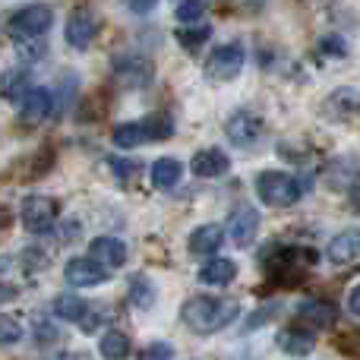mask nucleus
Here are the masks:
<instances>
[{"label": "nucleus", "mask_w": 360, "mask_h": 360, "mask_svg": "<svg viewBox=\"0 0 360 360\" xmlns=\"http://www.w3.org/2000/svg\"><path fill=\"white\" fill-rule=\"evenodd\" d=\"M326 117L332 120H351V117H360V89H335V92L326 98L323 105Z\"/></svg>", "instance_id": "9b49d317"}, {"label": "nucleus", "mask_w": 360, "mask_h": 360, "mask_svg": "<svg viewBox=\"0 0 360 360\" xmlns=\"http://www.w3.org/2000/svg\"><path fill=\"white\" fill-rule=\"evenodd\" d=\"M114 171H117V177H133L136 174V162H124V158H114Z\"/></svg>", "instance_id": "c85d7f7f"}, {"label": "nucleus", "mask_w": 360, "mask_h": 360, "mask_svg": "<svg viewBox=\"0 0 360 360\" xmlns=\"http://www.w3.org/2000/svg\"><path fill=\"white\" fill-rule=\"evenodd\" d=\"M300 316H304L310 326L329 329V326L335 323L338 310H335V304H332V300H307V304H300Z\"/></svg>", "instance_id": "6ab92c4d"}, {"label": "nucleus", "mask_w": 360, "mask_h": 360, "mask_svg": "<svg viewBox=\"0 0 360 360\" xmlns=\"http://www.w3.org/2000/svg\"><path fill=\"white\" fill-rule=\"evenodd\" d=\"M231 162L221 149H202L193 155V174L196 177H221L228 174Z\"/></svg>", "instance_id": "dca6fc26"}, {"label": "nucleus", "mask_w": 360, "mask_h": 360, "mask_svg": "<svg viewBox=\"0 0 360 360\" xmlns=\"http://www.w3.org/2000/svg\"><path fill=\"white\" fill-rule=\"evenodd\" d=\"M95 35H98V16L92 10H76L67 22V41L76 51H86Z\"/></svg>", "instance_id": "1a4fd4ad"}, {"label": "nucleus", "mask_w": 360, "mask_h": 360, "mask_svg": "<svg viewBox=\"0 0 360 360\" xmlns=\"http://www.w3.org/2000/svg\"><path fill=\"white\" fill-rule=\"evenodd\" d=\"M177 38H180V44H184V48L196 51L199 44H205V38H209V25H202V29H184Z\"/></svg>", "instance_id": "a878e982"}, {"label": "nucleus", "mask_w": 360, "mask_h": 360, "mask_svg": "<svg viewBox=\"0 0 360 360\" xmlns=\"http://www.w3.org/2000/svg\"><path fill=\"white\" fill-rule=\"evenodd\" d=\"M143 124H146V130H149V139H152V143L171 139V133H174V120H171V114H149Z\"/></svg>", "instance_id": "5701e85b"}, {"label": "nucleus", "mask_w": 360, "mask_h": 360, "mask_svg": "<svg viewBox=\"0 0 360 360\" xmlns=\"http://www.w3.org/2000/svg\"><path fill=\"white\" fill-rule=\"evenodd\" d=\"M19 338H22V329L16 326V319H13V316H0V342H4V345H16Z\"/></svg>", "instance_id": "bb28decb"}, {"label": "nucleus", "mask_w": 360, "mask_h": 360, "mask_svg": "<svg viewBox=\"0 0 360 360\" xmlns=\"http://www.w3.org/2000/svg\"><path fill=\"white\" fill-rule=\"evenodd\" d=\"M158 0H127V6H130L133 13H139V16H146V13H152V6H155Z\"/></svg>", "instance_id": "c756f323"}, {"label": "nucleus", "mask_w": 360, "mask_h": 360, "mask_svg": "<svg viewBox=\"0 0 360 360\" xmlns=\"http://www.w3.org/2000/svg\"><path fill=\"white\" fill-rule=\"evenodd\" d=\"M57 215H60V205L51 196H29L19 209V218H22V228L32 231V234H44V231L54 228Z\"/></svg>", "instance_id": "20e7f679"}, {"label": "nucleus", "mask_w": 360, "mask_h": 360, "mask_svg": "<svg viewBox=\"0 0 360 360\" xmlns=\"http://www.w3.org/2000/svg\"><path fill=\"white\" fill-rule=\"evenodd\" d=\"M130 288H133V291H130V297H133V300H136V304H139V307H149V304H152V300H155V288H152V285H149V281H146V278H143V275H136V278H133V281H130Z\"/></svg>", "instance_id": "b1692460"}, {"label": "nucleus", "mask_w": 360, "mask_h": 360, "mask_svg": "<svg viewBox=\"0 0 360 360\" xmlns=\"http://www.w3.org/2000/svg\"><path fill=\"white\" fill-rule=\"evenodd\" d=\"M243 63H247V57H243V44L231 41V44H221V48L212 51L209 60H205V73L218 82H228L240 73Z\"/></svg>", "instance_id": "39448f33"}, {"label": "nucleus", "mask_w": 360, "mask_h": 360, "mask_svg": "<svg viewBox=\"0 0 360 360\" xmlns=\"http://www.w3.org/2000/svg\"><path fill=\"white\" fill-rule=\"evenodd\" d=\"M326 256H329V262H335V266H345V262L360 259V231L348 228V231H342V234H335L329 240Z\"/></svg>", "instance_id": "f8f14e48"}, {"label": "nucleus", "mask_w": 360, "mask_h": 360, "mask_svg": "<svg viewBox=\"0 0 360 360\" xmlns=\"http://www.w3.org/2000/svg\"><path fill=\"white\" fill-rule=\"evenodd\" d=\"M323 48H326V51H335V54H345V44L338 41V35H329V38H326Z\"/></svg>", "instance_id": "473e14b6"}, {"label": "nucleus", "mask_w": 360, "mask_h": 360, "mask_svg": "<svg viewBox=\"0 0 360 360\" xmlns=\"http://www.w3.org/2000/svg\"><path fill=\"white\" fill-rule=\"evenodd\" d=\"M256 193H259V199L266 205H272V209H288V205H294L304 196L300 180L285 174V171H262V174L256 177Z\"/></svg>", "instance_id": "f03ea898"}, {"label": "nucleus", "mask_w": 360, "mask_h": 360, "mask_svg": "<svg viewBox=\"0 0 360 360\" xmlns=\"http://www.w3.org/2000/svg\"><path fill=\"white\" fill-rule=\"evenodd\" d=\"M256 231H259V212H256L253 205H237L234 215H231V221H228L231 240H234L240 250H247L250 243H253Z\"/></svg>", "instance_id": "0eeeda50"}, {"label": "nucleus", "mask_w": 360, "mask_h": 360, "mask_svg": "<svg viewBox=\"0 0 360 360\" xmlns=\"http://www.w3.org/2000/svg\"><path fill=\"white\" fill-rule=\"evenodd\" d=\"M51 25H54V10L44 4H32L13 13L10 22H6V32H10V38L22 41V38H41Z\"/></svg>", "instance_id": "7ed1b4c3"}, {"label": "nucleus", "mask_w": 360, "mask_h": 360, "mask_svg": "<svg viewBox=\"0 0 360 360\" xmlns=\"http://www.w3.org/2000/svg\"><path fill=\"white\" fill-rule=\"evenodd\" d=\"M127 354H130V338L124 332L111 329L101 335V357L105 360H127Z\"/></svg>", "instance_id": "412c9836"}, {"label": "nucleus", "mask_w": 360, "mask_h": 360, "mask_svg": "<svg viewBox=\"0 0 360 360\" xmlns=\"http://www.w3.org/2000/svg\"><path fill=\"white\" fill-rule=\"evenodd\" d=\"M202 13H205V0H184L177 6L180 22H196V19H202Z\"/></svg>", "instance_id": "393cba45"}, {"label": "nucleus", "mask_w": 360, "mask_h": 360, "mask_svg": "<svg viewBox=\"0 0 360 360\" xmlns=\"http://www.w3.org/2000/svg\"><path fill=\"white\" fill-rule=\"evenodd\" d=\"M348 310H351V316H360V285L351 291V297H348Z\"/></svg>", "instance_id": "2f4dec72"}, {"label": "nucleus", "mask_w": 360, "mask_h": 360, "mask_svg": "<svg viewBox=\"0 0 360 360\" xmlns=\"http://www.w3.org/2000/svg\"><path fill=\"white\" fill-rule=\"evenodd\" d=\"M278 348L285 354H294V357H304L316 348V335L304 326H288V329L278 332Z\"/></svg>", "instance_id": "ddd939ff"}, {"label": "nucleus", "mask_w": 360, "mask_h": 360, "mask_svg": "<svg viewBox=\"0 0 360 360\" xmlns=\"http://www.w3.org/2000/svg\"><path fill=\"white\" fill-rule=\"evenodd\" d=\"M224 243V228L221 224H202V228H196L190 234V253L193 256H212L218 247Z\"/></svg>", "instance_id": "2eb2a0df"}, {"label": "nucleus", "mask_w": 360, "mask_h": 360, "mask_svg": "<svg viewBox=\"0 0 360 360\" xmlns=\"http://www.w3.org/2000/svg\"><path fill=\"white\" fill-rule=\"evenodd\" d=\"M51 108H54V95L41 86H32L19 98V117L29 120V124H38V120H44L51 114Z\"/></svg>", "instance_id": "9d476101"}, {"label": "nucleus", "mask_w": 360, "mask_h": 360, "mask_svg": "<svg viewBox=\"0 0 360 360\" xmlns=\"http://www.w3.org/2000/svg\"><path fill=\"white\" fill-rule=\"evenodd\" d=\"M351 205H354V209L360 212V186H354V190H351Z\"/></svg>", "instance_id": "f704fd0d"}, {"label": "nucleus", "mask_w": 360, "mask_h": 360, "mask_svg": "<svg viewBox=\"0 0 360 360\" xmlns=\"http://www.w3.org/2000/svg\"><path fill=\"white\" fill-rule=\"evenodd\" d=\"M224 130H228L234 146H253L256 139L262 136V117L259 114H250V111H237L228 117Z\"/></svg>", "instance_id": "6e6552de"}, {"label": "nucleus", "mask_w": 360, "mask_h": 360, "mask_svg": "<svg viewBox=\"0 0 360 360\" xmlns=\"http://www.w3.org/2000/svg\"><path fill=\"white\" fill-rule=\"evenodd\" d=\"M139 360H174V348L168 342H152L149 348L139 354Z\"/></svg>", "instance_id": "cd10ccee"}, {"label": "nucleus", "mask_w": 360, "mask_h": 360, "mask_svg": "<svg viewBox=\"0 0 360 360\" xmlns=\"http://www.w3.org/2000/svg\"><path fill=\"white\" fill-rule=\"evenodd\" d=\"M237 278V262L234 259H212L199 269V281L212 288H224Z\"/></svg>", "instance_id": "a211bd4d"}, {"label": "nucleus", "mask_w": 360, "mask_h": 360, "mask_svg": "<svg viewBox=\"0 0 360 360\" xmlns=\"http://www.w3.org/2000/svg\"><path fill=\"white\" fill-rule=\"evenodd\" d=\"M54 313L60 319H67V323H79V326H86L89 323V316H92V307L86 304L82 297H76V294H60V297L54 300Z\"/></svg>", "instance_id": "f3484780"}, {"label": "nucleus", "mask_w": 360, "mask_h": 360, "mask_svg": "<svg viewBox=\"0 0 360 360\" xmlns=\"http://www.w3.org/2000/svg\"><path fill=\"white\" fill-rule=\"evenodd\" d=\"M180 174H184V168H180L177 158H158V162L152 165V184H155L158 190H168V186H177Z\"/></svg>", "instance_id": "aec40b11"}, {"label": "nucleus", "mask_w": 360, "mask_h": 360, "mask_svg": "<svg viewBox=\"0 0 360 360\" xmlns=\"http://www.w3.org/2000/svg\"><path fill=\"white\" fill-rule=\"evenodd\" d=\"M89 256L108 269H117L127 262V243L117 240V237H95L92 247H89Z\"/></svg>", "instance_id": "4468645a"}, {"label": "nucleus", "mask_w": 360, "mask_h": 360, "mask_svg": "<svg viewBox=\"0 0 360 360\" xmlns=\"http://www.w3.org/2000/svg\"><path fill=\"white\" fill-rule=\"evenodd\" d=\"M114 143H117L120 149H136V146L149 143V130H146L143 120H139V124H124L114 130Z\"/></svg>", "instance_id": "4be33fe9"}, {"label": "nucleus", "mask_w": 360, "mask_h": 360, "mask_svg": "<svg viewBox=\"0 0 360 360\" xmlns=\"http://www.w3.org/2000/svg\"><path fill=\"white\" fill-rule=\"evenodd\" d=\"M35 332H38V338H41V345H48L51 338H60V332H57L54 326H48V323H38Z\"/></svg>", "instance_id": "7c9ffc66"}, {"label": "nucleus", "mask_w": 360, "mask_h": 360, "mask_svg": "<svg viewBox=\"0 0 360 360\" xmlns=\"http://www.w3.org/2000/svg\"><path fill=\"white\" fill-rule=\"evenodd\" d=\"M48 360H89V354H73V351H67V354H54Z\"/></svg>", "instance_id": "72a5a7b5"}, {"label": "nucleus", "mask_w": 360, "mask_h": 360, "mask_svg": "<svg viewBox=\"0 0 360 360\" xmlns=\"http://www.w3.org/2000/svg\"><path fill=\"white\" fill-rule=\"evenodd\" d=\"M237 313H240V304L228 297H209V294H199V297H190L180 310V319H184L186 329L199 332V335H212V332L224 329L228 323H234Z\"/></svg>", "instance_id": "f257e3e1"}, {"label": "nucleus", "mask_w": 360, "mask_h": 360, "mask_svg": "<svg viewBox=\"0 0 360 360\" xmlns=\"http://www.w3.org/2000/svg\"><path fill=\"white\" fill-rule=\"evenodd\" d=\"M63 278L73 288H95L108 281V269H101V262L92 259V256L89 259H70L63 266Z\"/></svg>", "instance_id": "423d86ee"}]
</instances>
